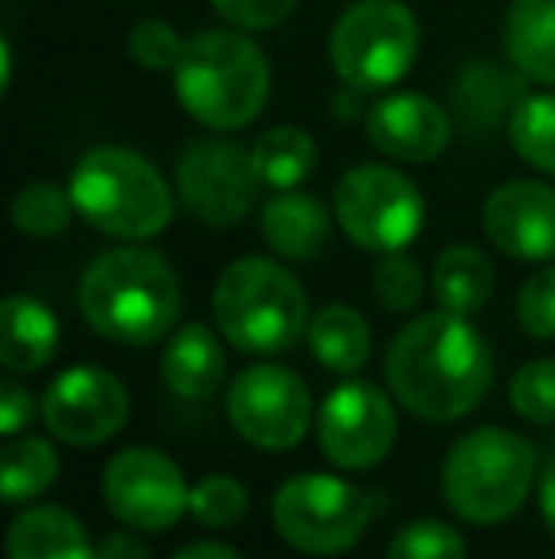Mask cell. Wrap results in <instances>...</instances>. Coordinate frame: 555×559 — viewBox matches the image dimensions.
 <instances>
[{
  "instance_id": "6da1fadb",
  "label": "cell",
  "mask_w": 555,
  "mask_h": 559,
  "mask_svg": "<svg viewBox=\"0 0 555 559\" xmlns=\"http://www.w3.org/2000/svg\"><path fill=\"white\" fill-rule=\"evenodd\" d=\"M385 381L411 415L457 423L483 404L495 381L487 338L457 312H426L388 343Z\"/></svg>"
},
{
  "instance_id": "7a4b0ae2",
  "label": "cell",
  "mask_w": 555,
  "mask_h": 559,
  "mask_svg": "<svg viewBox=\"0 0 555 559\" xmlns=\"http://www.w3.org/2000/svg\"><path fill=\"white\" fill-rule=\"evenodd\" d=\"M84 324L107 343L153 346L176 328L183 289L171 263L153 248H111L81 274Z\"/></svg>"
},
{
  "instance_id": "3957f363",
  "label": "cell",
  "mask_w": 555,
  "mask_h": 559,
  "mask_svg": "<svg viewBox=\"0 0 555 559\" xmlns=\"http://www.w3.org/2000/svg\"><path fill=\"white\" fill-rule=\"evenodd\" d=\"M171 88L186 115L214 133L252 126L270 96V61L240 31H198L186 38Z\"/></svg>"
},
{
  "instance_id": "277c9868",
  "label": "cell",
  "mask_w": 555,
  "mask_h": 559,
  "mask_svg": "<svg viewBox=\"0 0 555 559\" xmlns=\"http://www.w3.org/2000/svg\"><path fill=\"white\" fill-rule=\"evenodd\" d=\"M76 214L114 240H148L176 217V194L148 156L126 145L88 148L69 176Z\"/></svg>"
},
{
  "instance_id": "5b68a950",
  "label": "cell",
  "mask_w": 555,
  "mask_h": 559,
  "mask_svg": "<svg viewBox=\"0 0 555 559\" xmlns=\"http://www.w3.org/2000/svg\"><path fill=\"white\" fill-rule=\"evenodd\" d=\"M214 320L240 354L270 358L309 335V294L275 259L244 255L217 278Z\"/></svg>"
},
{
  "instance_id": "8992f818",
  "label": "cell",
  "mask_w": 555,
  "mask_h": 559,
  "mask_svg": "<svg viewBox=\"0 0 555 559\" xmlns=\"http://www.w3.org/2000/svg\"><path fill=\"white\" fill-rule=\"evenodd\" d=\"M536 449L503 427H480L445 453L442 495L457 518L498 525L521 510L536 484Z\"/></svg>"
},
{
  "instance_id": "52a82bcc",
  "label": "cell",
  "mask_w": 555,
  "mask_h": 559,
  "mask_svg": "<svg viewBox=\"0 0 555 559\" xmlns=\"http://www.w3.org/2000/svg\"><path fill=\"white\" fill-rule=\"evenodd\" d=\"M419 58V20L403 0H358L335 20L327 61L347 88L388 92Z\"/></svg>"
},
{
  "instance_id": "ba28073f",
  "label": "cell",
  "mask_w": 555,
  "mask_h": 559,
  "mask_svg": "<svg viewBox=\"0 0 555 559\" xmlns=\"http://www.w3.org/2000/svg\"><path fill=\"white\" fill-rule=\"evenodd\" d=\"M270 518L289 548L309 556H339L362 540L373 518L370 495L327 472H301L278 487Z\"/></svg>"
},
{
  "instance_id": "9c48e42d",
  "label": "cell",
  "mask_w": 555,
  "mask_h": 559,
  "mask_svg": "<svg viewBox=\"0 0 555 559\" xmlns=\"http://www.w3.org/2000/svg\"><path fill=\"white\" fill-rule=\"evenodd\" d=\"M335 222L350 243L365 251H403L426 222V202L415 179L388 164H358L335 187Z\"/></svg>"
},
{
  "instance_id": "30bf717a",
  "label": "cell",
  "mask_w": 555,
  "mask_h": 559,
  "mask_svg": "<svg viewBox=\"0 0 555 559\" xmlns=\"http://www.w3.org/2000/svg\"><path fill=\"white\" fill-rule=\"evenodd\" d=\"M263 176L252 148L225 138L191 141L176 160V194L202 225H240L260 202Z\"/></svg>"
},
{
  "instance_id": "8fae6325",
  "label": "cell",
  "mask_w": 555,
  "mask_h": 559,
  "mask_svg": "<svg viewBox=\"0 0 555 559\" xmlns=\"http://www.w3.org/2000/svg\"><path fill=\"white\" fill-rule=\"evenodd\" d=\"M225 412L244 442L267 449V453H281L309 435L312 396L309 384L293 369L260 361V366H248L244 373H237V381L229 384Z\"/></svg>"
},
{
  "instance_id": "7c38bea8",
  "label": "cell",
  "mask_w": 555,
  "mask_h": 559,
  "mask_svg": "<svg viewBox=\"0 0 555 559\" xmlns=\"http://www.w3.org/2000/svg\"><path fill=\"white\" fill-rule=\"evenodd\" d=\"M104 502L130 530L160 533L191 510V487L183 479V468L168 453L134 445L107 461Z\"/></svg>"
},
{
  "instance_id": "4fadbf2b",
  "label": "cell",
  "mask_w": 555,
  "mask_h": 559,
  "mask_svg": "<svg viewBox=\"0 0 555 559\" xmlns=\"http://www.w3.org/2000/svg\"><path fill=\"white\" fill-rule=\"evenodd\" d=\"M319 449L335 468L362 472L381 464L396 445V407L377 384L347 381L331 389L319 407Z\"/></svg>"
},
{
  "instance_id": "5bb4252c",
  "label": "cell",
  "mask_w": 555,
  "mask_h": 559,
  "mask_svg": "<svg viewBox=\"0 0 555 559\" xmlns=\"http://www.w3.org/2000/svg\"><path fill=\"white\" fill-rule=\"evenodd\" d=\"M130 392L114 373L99 366H73L53 377L43 396V423L65 445H104L126 427Z\"/></svg>"
},
{
  "instance_id": "9a60e30c",
  "label": "cell",
  "mask_w": 555,
  "mask_h": 559,
  "mask_svg": "<svg viewBox=\"0 0 555 559\" xmlns=\"http://www.w3.org/2000/svg\"><path fill=\"white\" fill-rule=\"evenodd\" d=\"M483 233L503 255L526 263L555 259V187L541 179H510L483 202Z\"/></svg>"
},
{
  "instance_id": "2e32d148",
  "label": "cell",
  "mask_w": 555,
  "mask_h": 559,
  "mask_svg": "<svg viewBox=\"0 0 555 559\" xmlns=\"http://www.w3.org/2000/svg\"><path fill=\"white\" fill-rule=\"evenodd\" d=\"M365 138L400 164H430L453 138V115L422 92H388L365 111Z\"/></svg>"
},
{
  "instance_id": "e0dca14e",
  "label": "cell",
  "mask_w": 555,
  "mask_h": 559,
  "mask_svg": "<svg viewBox=\"0 0 555 559\" xmlns=\"http://www.w3.org/2000/svg\"><path fill=\"white\" fill-rule=\"evenodd\" d=\"M526 76L518 69H503L495 61H468L453 81V115L472 138L510 126V115L526 99Z\"/></svg>"
},
{
  "instance_id": "ac0fdd59",
  "label": "cell",
  "mask_w": 555,
  "mask_h": 559,
  "mask_svg": "<svg viewBox=\"0 0 555 559\" xmlns=\"http://www.w3.org/2000/svg\"><path fill=\"white\" fill-rule=\"evenodd\" d=\"M260 228L275 255L289 259V263H309V259L324 255L327 240H331V214L312 194L278 191L263 206Z\"/></svg>"
},
{
  "instance_id": "d6986e66",
  "label": "cell",
  "mask_w": 555,
  "mask_h": 559,
  "mask_svg": "<svg viewBox=\"0 0 555 559\" xmlns=\"http://www.w3.org/2000/svg\"><path fill=\"white\" fill-rule=\"evenodd\" d=\"M58 317L38 297L12 294L0 305V361L12 373H35L58 354Z\"/></svg>"
},
{
  "instance_id": "ffe728a7",
  "label": "cell",
  "mask_w": 555,
  "mask_h": 559,
  "mask_svg": "<svg viewBox=\"0 0 555 559\" xmlns=\"http://www.w3.org/2000/svg\"><path fill=\"white\" fill-rule=\"evenodd\" d=\"M506 66L555 88V0H510L503 20Z\"/></svg>"
},
{
  "instance_id": "44dd1931",
  "label": "cell",
  "mask_w": 555,
  "mask_h": 559,
  "mask_svg": "<svg viewBox=\"0 0 555 559\" xmlns=\"http://www.w3.org/2000/svg\"><path fill=\"white\" fill-rule=\"evenodd\" d=\"M160 373L179 400H209L225 381V346L206 324H183L164 346Z\"/></svg>"
},
{
  "instance_id": "7402d4cb",
  "label": "cell",
  "mask_w": 555,
  "mask_h": 559,
  "mask_svg": "<svg viewBox=\"0 0 555 559\" xmlns=\"http://www.w3.org/2000/svg\"><path fill=\"white\" fill-rule=\"evenodd\" d=\"M8 559H96V548L69 510L31 507L8 525Z\"/></svg>"
},
{
  "instance_id": "603a6c76",
  "label": "cell",
  "mask_w": 555,
  "mask_h": 559,
  "mask_svg": "<svg viewBox=\"0 0 555 559\" xmlns=\"http://www.w3.org/2000/svg\"><path fill=\"white\" fill-rule=\"evenodd\" d=\"M434 297L445 312L475 317L495 294V266L475 243H453L434 263Z\"/></svg>"
},
{
  "instance_id": "cb8c5ba5",
  "label": "cell",
  "mask_w": 555,
  "mask_h": 559,
  "mask_svg": "<svg viewBox=\"0 0 555 559\" xmlns=\"http://www.w3.org/2000/svg\"><path fill=\"white\" fill-rule=\"evenodd\" d=\"M370 324L350 305H324L309 320V350L331 373H358L370 361Z\"/></svg>"
},
{
  "instance_id": "d4e9b609",
  "label": "cell",
  "mask_w": 555,
  "mask_h": 559,
  "mask_svg": "<svg viewBox=\"0 0 555 559\" xmlns=\"http://www.w3.org/2000/svg\"><path fill=\"white\" fill-rule=\"evenodd\" d=\"M255 168L270 191H297L316 168V141L297 126H275L252 145Z\"/></svg>"
},
{
  "instance_id": "484cf974",
  "label": "cell",
  "mask_w": 555,
  "mask_h": 559,
  "mask_svg": "<svg viewBox=\"0 0 555 559\" xmlns=\"http://www.w3.org/2000/svg\"><path fill=\"white\" fill-rule=\"evenodd\" d=\"M58 449H53L46 438H8L4 445V468H0V484H4V499L12 502V507H20V502L35 499V495H43L46 487L58 479Z\"/></svg>"
},
{
  "instance_id": "4316f807",
  "label": "cell",
  "mask_w": 555,
  "mask_h": 559,
  "mask_svg": "<svg viewBox=\"0 0 555 559\" xmlns=\"http://www.w3.org/2000/svg\"><path fill=\"white\" fill-rule=\"evenodd\" d=\"M506 133L529 168L555 176V92H526Z\"/></svg>"
},
{
  "instance_id": "83f0119b",
  "label": "cell",
  "mask_w": 555,
  "mask_h": 559,
  "mask_svg": "<svg viewBox=\"0 0 555 559\" xmlns=\"http://www.w3.org/2000/svg\"><path fill=\"white\" fill-rule=\"evenodd\" d=\"M76 206H73V194L69 187L58 183H27L20 194L12 199V225L20 228L23 236H35V240H53L61 236L73 222Z\"/></svg>"
},
{
  "instance_id": "f1b7e54d",
  "label": "cell",
  "mask_w": 555,
  "mask_h": 559,
  "mask_svg": "<svg viewBox=\"0 0 555 559\" xmlns=\"http://www.w3.org/2000/svg\"><path fill=\"white\" fill-rule=\"evenodd\" d=\"M385 559H468L464 537H460L453 525L434 522V518H422L411 522L388 540Z\"/></svg>"
},
{
  "instance_id": "f546056e",
  "label": "cell",
  "mask_w": 555,
  "mask_h": 559,
  "mask_svg": "<svg viewBox=\"0 0 555 559\" xmlns=\"http://www.w3.org/2000/svg\"><path fill=\"white\" fill-rule=\"evenodd\" d=\"M191 514L206 530H229L248 514V491L232 476H206L191 487Z\"/></svg>"
},
{
  "instance_id": "4dcf8cb0",
  "label": "cell",
  "mask_w": 555,
  "mask_h": 559,
  "mask_svg": "<svg viewBox=\"0 0 555 559\" xmlns=\"http://www.w3.org/2000/svg\"><path fill=\"white\" fill-rule=\"evenodd\" d=\"M510 404L529 423H555V358H536L514 373Z\"/></svg>"
},
{
  "instance_id": "1f68e13d",
  "label": "cell",
  "mask_w": 555,
  "mask_h": 559,
  "mask_svg": "<svg viewBox=\"0 0 555 559\" xmlns=\"http://www.w3.org/2000/svg\"><path fill=\"white\" fill-rule=\"evenodd\" d=\"M373 294L388 312H411L422 301V266L403 251H388L373 266Z\"/></svg>"
},
{
  "instance_id": "d6a6232c",
  "label": "cell",
  "mask_w": 555,
  "mask_h": 559,
  "mask_svg": "<svg viewBox=\"0 0 555 559\" xmlns=\"http://www.w3.org/2000/svg\"><path fill=\"white\" fill-rule=\"evenodd\" d=\"M186 50V38L164 20H141L130 31V58L148 73H171Z\"/></svg>"
},
{
  "instance_id": "836d02e7",
  "label": "cell",
  "mask_w": 555,
  "mask_h": 559,
  "mask_svg": "<svg viewBox=\"0 0 555 559\" xmlns=\"http://www.w3.org/2000/svg\"><path fill=\"white\" fill-rule=\"evenodd\" d=\"M518 324L533 338H555V263L518 289Z\"/></svg>"
},
{
  "instance_id": "e575fe53",
  "label": "cell",
  "mask_w": 555,
  "mask_h": 559,
  "mask_svg": "<svg viewBox=\"0 0 555 559\" xmlns=\"http://www.w3.org/2000/svg\"><path fill=\"white\" fill-rule=\"evenodd\" d=\"M221 20L240 31H270L293 15L297 0H209Z\"/></svg>"
},
{
  "instance_id": "d590c367",
  "label": "cell",
  "mask_w": 555,
  "mask_h": 559,
  "mask_svg": "<svg viewBox=\"0 0 555 559\" xmlns=\"http://www.w3.org/2000/svg\"><path fill=\"white\" fill-rule=\"evenodd\" d=\"M35 412H38L35 396L20 381H4V389H0V430L8 438H15L23 427L35 423Z\"/></svg>"
},
{
  "instance_id": "8d00e7d4",
  "label": "cell",
  "mask_w": 555,
  "mask_h": 559,
  "mask_svg": "<svg viewBox=\"0 0 555 559\" xmlns=\"http://www.w3.org/2000/svg\"><path fill=\"white\" fill-rule=\"evenodd\" d=\"M96 559H153L148 545L134 533H107L96 545Z\"/></svg>"
},
{
  "instance_id": "74e56055",
  "label": "cell",
  "mask_w": 555,
  "mask_h": 559,
  "mask_svg": "<svg viewBox=\"0 0 555 559\" xmlns=\"http://www.w3.org/2000/svg\"><path fill=\"white\" fill-rule=\"evenodd\" d=\"M536 507H541V522L548 525L555 537V453L536 472Z\"/></svg>"
},
{
  "instance_id": "f35d334b",
  "label": "cell",
  "mask_w": 555,
  "mask_h": 559,
  "mask_svg": "<svg viewBox=\"0 0 555 559\" xmlns=\"http://www.w3.org/2000/svg\"><path fill=\"white\" fill-rule=\"evenodd\" d=\"M171 559H240L229 545L221 540H198V545H186L183 552H176Z\"/></svg>"
},
{
  "instance_id": "ab89813d",
  "label": "cell",
  "mask_w": 555,
  "mask_h": 559,
  "mask_svg": "<svg viewBox=\"0 0 555 559\" xmlns=\"http://www.w3.org/2000/svg\"><path fill=\"white\" fill-rule=\"evenodd\" d=\"M12 84V46H8V38H0V88H8Z\"/></svg>"
}]
</instances>
